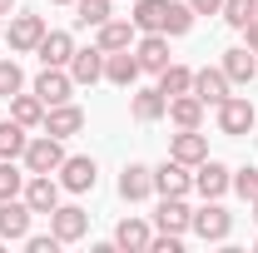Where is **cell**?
I'll use <instances>...</instances> for the list:
<instances>
[{"instance_id": "obj_2", "label": "cell", "mask_w": 258, "mask_h": 253, "mask_svg": "<svg viewBox=\"0 0 258 253\" xmlns=\"http://www.w3.org/2000/svg\"><path fill=\"white\" fill-rule=\"evenodd\" d=\"M20 164H25V174H55V169L64 164V139L35 134L30 144H25V154H20Z\"/></svg>"}, {"instance_id": "obj_3", "label": "cell", "mask_w": 258, "mask_h": 253, "mask_svg": "<svg viewBox=\"0 0 258 253\" xmlns=\"http://www.w3.org/2000/svg\"><path fill=\"white\" fill-rule=\"evenodd\" d=\"M214 114H219V134H228V139H243V134L258 124V109H253L248 95H228Z\"/></svg>"}, {"instance_id": "obj_29", "label": "cell", "mask_w": 258, "mask_h": 253, "mask_svg": "<svg viewBox=\"0 0 258 253\" xmlns=\"http://www.w3.org/2000/svg\"><path fill=\"white\" fill-rule=\"evenodd\" d=\"M30 144V129L20 119H0V159H20Z\"/></svg>"}, {"instance_id": "obj_18", "label": "cell", "mask_w": 258, "mask_h": 253, "mask_svg": "<svg viewBox=\"0 0 258 253\" xmlns=\"http://www.w3.org/2000/svg\"><path fill=\"white\" fill-rule=\"evenodd\" d=\"M154 194V169L149 164H124V174H119V199L124 204H139V199H149Z\"/></svg>"}, {"instance_id": "obj_8", "label": "cell", "mask_w": 258, "mask_h": 253, "mask_svg": "<svg viewBox=\"0 0 258 253\" xmlns=\"http://www.w3.org/2000/svg\"><path fill=\"white\" fill-rule=\"evenodd\" d=\"M154 194H159V199H189V194H194V174H189V164H179V159H164L159 169H154Z\"/></svg>"}, {"instance_id": "obj_19", "label": "cell", "mask_w": 258, "mask_h": 253, "mask_svg": "<svg viewBox=\"0 0 258 253\" xmlns=\"http://www.w3.org/2000/svg\"><path fill=\"white\" fill-rule=\"evenodd\" d=\"M149 238H154V228L134 214L114 223V248H124V253H149Z\"/></svg>"}, {"instance_id": "obj_12", "label": "cell", "mask_w": 258, "mask_h": 253, "mask_svg": "<svg viewBox=\"0 0 258 253\" xmlns=\"http://www.w3.org/2000/svg\"><path fill=\"white\" fill-rule=\"evenodd\" d=\"M139 75H144V70H139V55H134V50H109V55H104V80H109V85L134 90Z\"/></svg>"}, {"instance_id": "obj_14", "label": "cell", "mask_w": 258, "mask_h": 253, "mask_svg": "<svg viewBox=\"0 0 258 253\" xmlns=\"http://www.w3.org/2000/svg\"><path fill=\"white\" fill-rule=\"evenodd\" d=\"M134 55H139V70L144 75H159L164 65H169V35L164 30H149L134 40Z\"/></svg>"}, {"instance_id": "obj_31", "label": "cell", "mask_w": 258, "mask_h": 253, "mask_svg": "<svg viewBox=\"0 0 258 253\" xmlns=\"http://www.w3.org/2000/svg\"><path fill=\"white\" fill-rule=\"evenodd\" d=\"M25 179H30V174H25L15 159H0V199H20Z\"/></svg>"}, {"instance_id": "obj_23", "label": "cell", "mask_w": 258, "mask_h": 253, "mask_svg": "<svg viewBox=\"0 0 258 253\" xmlns=\"http://www.w3.org/2000/svg\"><path fill=\"white\" fill-rule=\"evenodd\" d=\"M228 75V85H248L258 75V55L248 50V45H233V50H224V65H219Z\"/></svg>"}, {"instance_id": "obj_36", "label": "cell", "mask_w": 258, "mask_h": 253, "mask_svg": "<svg viewBox=\"0 0 258 253\" xmlns=\"http://www.w3.org/2000/svg\"><path fill=\"white\" fill-rule=\"evenodd\" d=\"M149 253H184V233H154Z\"/></svg>"}, {"instance_id": "obj_6", "label": "cell", "mask_w": 258, "mask_h": 253, "mask_svg": "<svg viewBox=\"0 0 258 253\" xmlns=\"http://www.w3.org/2000/svg\"><path fill=\"white\" fill-rule=\"evenodd\" d=\"M45 40V20L40 15H10V25H5V45H10V55H35V45Z\"/></svg>"}, {"instance_id": "obj_13", "label": "cell", "mask_w": 258, "mask_h": 253, "mask_svg": "<svg viewBox=\"0 0 258 253\" xmlns=\"http://www.w3.org/2000/svg\"><path fill=\"white\" fill-rule=\"evenodd\" d=\"M40 129H45V134H55V139H70V134H80V129H85V109H80V104H70V99H64V104H50Z\"/></svg>"}, {"instance_id": "obj_28", "label": "cell", "mask_w": 258, "mask_h": 253, "mask_svg": "<svg viewBox=\"0 0 258 253\" xmlns=\"http://www.w3.org/2000/svg\"><path fill=\"white\" fill-rule=\"evenodd\" d=\"M189 90H194V70H189V65H174V60H169V65L159 70V95L174 99V95H189Z\"/></svg>"}, {"instance_id": "obj_35", "label": "cell", "mask_w": 258, "mask_h": 253, "mask_svg": "<svg viewBox=\"0 0 258 253\" xmlns=\"http://www.w3.org/2000/svg\"><path fill=\"white\" fill-rule=\"evenodd\" d=\"M233 194H238V199H248V204L258 199V169H253V164L233 169Z\"/></svg>"}, {"instance_id": "obj_38", "label": "cell", "mask_w": 258, "mask_h": 253, "mask_svg": "<svg viewBox=\"0 0 258 253\" xmlns=\"http://www.w3.org/2000/svg\"><path fill=\"white\" fill-rule=\"evenodd\" d=\"M219 5H224V0H189L194 15H219Z\"/></svg>"}, {"instance_id": "obj_25", "label": "cell", "mask_w": 258, "mask_h": 253, "mask_svg": "<svg viewBox=\"0 0 258 253\" xmlns=\"http://www.w3.org/2000/svg\"><path fill=\"white\" fill-rule=\"evenodd\" d=\"M164 119H169L174 129H199V124H204V99L194 95V90H189V95H174Z\"/></svg>"}, {"instance_id": "obj_39", "label": "cell", "mask_w": 258, "mask_h": 253, "mask_svg": "<svg viewBox=\"0 0 258 253\" xmlns=\"http://www.w3.org/2000/svg\"><path fill=\"white\" fill-rule=\"evenodd\" d=\"M243 45H248V50H253V55H258V15H253V20H248V25H243Z\"/></svg>"}, {"instance_id": "obj_34", "label": "cell", "mask_w": 258, "mask_h": 253, "mask_svg": "<svg viewBox=\"0 0 258 253\" xmlns=\"http://www.w3.org/2000/svg\"><path fill=\"white\" fill-rule=\"evenodd\" d=\"M20 90H25V75H20V65H15V60H0V99L20 95Z\"/></svg>"}, {"instance_id": "obj_27", "label": "cell", "mask_w": 258, "mask_h": 253, "mask_svg": "<svg viewBox=\"0 0 258 253\" xmlns=\"http://www.w3.org/2000/svg\"><path fill=\"white\" fill-rule=\"evenodd\" d=\"M164 10H169V0H134L129 20L139 35H149V30H164Z\"/></svg>"}, {"instance_id": "obj_21", "label": "cell", "mask_w": 258, "mask_h": 253, "mask_svg": "<svg viewBox=\"0 0 258 253\" xmlns=\"http://www.w3.org/2000/svg\"><path fill=\"white\" fill-rule=\"evenodd\" d=\"M228 90H233V85H228L224 70H209V65H204V70H194V95L204 99V104H214V109H219V104L228 99Z\"/></svg>"}, {"instance_id": "obj_26", "label": "cell", "mask_w": 258, "mask_h": 253, "mask_svg": "<svg viewBox=\"0 0 258 253\" xmlns=\"http://www.w3.org/2000/svg\"><path fill=\"white\" fill-rule=\"evenodd\" d=\"M10 119H20L25 129H40V124H45V99L35 95V90H30V95H25V90L10 95Z\"/></svg>"}, {"instance_id": "obj_33", "label": "cell", "mask_w": 258, "mask_h": 253, "mask_svg": "<svg viewBox=\"0 0 258 253\" xmlns=\"http://www.w3.org/2000/svg\"><path fill=\"white\" fill-rule=\"evenodd\" d=\"M219 15H224V25L243 30V25L253 20V0H224V5H219Z\"/></svg>"}, {"instance_id": "obj_30", "label": "cell", "mask_w": 258, "mask_h": 253, "mask_svg": "<svg viewBox=\"0 0 258 253\" xmlns=\"http://www.w3.org/2000/svg\"><path fill=\"white\" fill-rule=\"evenodd\" d=\"M194 20H199V15L189 10V0H169V10H164V35H189Z\"/></svg>"}, {"instance_id": "obj_5", "label": "cell", "mask_w": 258, "mask_h": 253, "mask_svg": "<svg viewBox=\"0 0 258 253\" xmlns=\"http://www.w3.org/2000/svg\"><path fill=\"white\" fill-rule=\"evenodd\" d=\"M228 189H233V169H228L224 159L194 164V194H199V199H224Z\"/></svg>"}, {"instance_id": "obj_16", "label": "cell", "mask_w": 258, "mask_h": 253, "mask_svg": "<svg viewBox=\"0 0 258 253\" xmlns=\"http://www.w3.org/2000/svg\"><path fill=\"white\" fill-rule=\"evenodd\" d=\"M70 80H75V85H99V80H104V50H99V45L75 50V55H70Z\"/></svg>"}, {"instance_id": "obj_24", "label": "cell", "mask_w": 258, "mask_h": 253, "mask_svg": "<svg viewBox=\"0 0 258 253\" xmlns=\"http://www.w3.org/2000/svg\"><path fill=\"white\" fill-rule=\"evenodd\" d=\"M189 219H194V209L184 199H159V209H154V228L159 233H189Z\"/></svg>"}, {"instance_id": "obj_15", "label": "cell", "mask_w": 258, "mask_h": 253, "mask_svg": "<svg viewBox=\"0 0 258 253\" xmlns=\"http://www.w3.org/2000/svg\"><path fill=\"white\" fill-rule=\"evenodd\" d=\"M75 50H80V45H75L70 30H45V40L35 45L40 65H55V70H70V55H75Z\"/></svg>"}, {"instance_id": "obj_37", "label": "cell", "mask_w": 258, "mask_h": 253, "mask_svg": "<svg viewBox=\"0 0 258 253\" xmlns=\"http://www.w3.org/2000/svg\"><path fill=\"white\" fill-rule=\"evenodd\" d=\"M25 248H30V253H55L60 238H55V233H25Z\"/></svg>"}, {"instance_id": "obj_1", "label": "cell", "mask_w": 258, "mask_h": 253, "mask_svg": "<svg viewBox=\"0 0 258 253\" xmlns=\"http://www.w3.org/2000/svg\"><path fill=\"white\" fill-rule=\"evenodd\" d=\"M189 233L204 238V243H224L228 233H233V214H228L219 199H204V209H194V219H189Z\"/></svg>"}, {"instance_id": "obj_11", "label": "cell", "mask_w": 258, "mask_h": 253, "mask_svg": "<svg viewBox=\"0 0 258 253\" xmlns=\"http://www.w3.org/2000/svg\"><path fill=\"white\" fill-rule=\"evenodd\" d=\"M50 233H55L60 243H80V238L90 233V214H85L80 204H60V209L50 214Z\"/></svg>"}, {"instance_id": "obj_10", "label": "cell", "mask_w": 258, "mask_h": 253, "mask_svg": "<svg viewBox=\"0 0 258 253\" xmlns=\"http://www.w3.org/2000/svg\"><path fill=\"white\" fill-rule=\"evenodd\" d=\"M35 95L45 99V109L50 104H64V99L75 95V80H70V70H55V65H40V75H35V85H30Z\"/></svg>"}, {"instance_id": "obj_17", "label": "cell", "mask_w": 258, "mask_h": 253, "mask_svg": "<svg viewBox=\"0 0 258 253\" xmlns=\"http://www.w3.org/2000/svg\"><path fill=\"white\" fill-rule=\"evenodd\" d=\"M169 159H179V164H204L209 159V134H199V129H179L174 139H169Z\"/></svg>"}, {"instance_id": "obj_7", "label": "cell", "mask_w": 258, "mask_h": 253, "mask_svg": "<svg viewBox=\"0 0 258 253\" xmlns=\"http://www.w3.org/2000/svg\"><path fill=\"white\" fill-rule=\"evenodd\" d=\"M60 179H55V174H30V179H25V189H20V199H25V204H30L35 214H45V219H50V214H55V209H60Z\"/></svg>"}, {"instance_id": "obj_32", "label": "cell", "mask_w": 258, "mask_h": 253, "mask_svg": "<svg viewBox=\"0 0 258 253\" xmlns=\"http://www.w3.org/2000/svg\"><path fill=\"white\" fill-rule=\"evenodd\" d=\"M109 15H114V10H109V0H75V20H80V25H90V30H99Z\"/></svg>"}, {"instance_id": "obj_9", "label": "cell", "mask_w": 258, "mask_h": 253, "mask_svg": "<svg viewBox=\"0 0 258 253\" xmlns=\"http://www.w3.org/2000/svg\"><path fill=\"white\" fill-rule=\"evenodd\" d=\"M30 219H35V209L25 199H0V238H5V243H25Z\"/></svg>"}, {"instance_id": "obj_42", "label": "cell", "mask_w": 258, "mask_h": 253, "mask_svg": "<svg viewBox=\"0 0 258 253\" xmlns=\"http://www.w3.org/2000/svg\"><path fill=\"white\" fill-rule=\"evenodd\" d=\"M253 223H258V199H253Z\"/></svg>"}, {"instance_id": "obj_4", "label": "cell", "mask_w": 258, "mask_h": 253, "mask_svg": "<svg viewBox=\"0 0 258 253\" xmlns=\"http://www.w3.org/2000/svg\"><path fill=\"white\" fill-rule=\"evenodd\" d=\"M55 179H60L64 194H90L99 184V164L90 154H64V164L55 169Z\"/></svg>"}, {"instance_id": "obj_41", "label": "cell", "mask_w": 258, "mask_h": 253, "mask_svg": "<svg viewBox=\"0 0 258 253\" xmlns=\"http://www.w3.org/2000/svg\"><path fill=\"white\" fill-rule=\"evenodd\" d=\"M50 5H75V0H50Z\"/></svg>"}, {"instance_id": "obj_40", "label": "cell", "mask_w": 258, "mask_h": 253, "mask_svg": "<svg viewBox=\"0 0 258 253\" xmlns=\"http://www.w3.org/2000/svg\"><path fill=\"white\" fill-rule=\"evenodd\" d=\"M5 15H15V0H0V20H5Z\"/></svg>"}, {"instance_id": "obj_44", "label": "cell", "mask_w": 258, "mask_h": 253, "mask_svg": "<svg viewBox=\"0 0 258 253\" xmlns=\"http://www.w3.org/2000/svg\"><path fill=\"white\" fill-rule=\"evenodd\" d=\"M253 15H258V0H253Z\"/></svg>"}, {"instance_id": "obj_43", "label": "cell", "mask_w": 258, "mask_h": 253, "mask_svg": "<svg viewBox=\"0 0 258 253\" xmlns=\"http://www.w3.org/2000/svg\"><path fill=\"white\" fill-rule=\"evenodd\" d=\"M0 40H5V20H0Z\"/></svg>"}, {"instance_id": "obj_22", "label": "cell", "mask_w": 258, "mask_h": 253, "mask_svg": "<svg viewBox=\"0 0 258 253\" xmlns=\"http://www.w3.org/2000/svg\"><path fill=\"white\" fill-rule=\"evenodd\" d=\"M129 114H134L139 124H159L164 114H169V99L159 95V85H154V90H134V95H129Z\"/></svg>"}, {"instance_id": "obj_20", "label": "cell", "mask_w": 258, "mask_h": 253, "mask_svg": "<svg viewBox=\"0 0 258 253\" xmlns=\"http://www.w3.org/2000/svg\"><path fill=\"white\" fill-rule=\"evenodd\" d=\"M134 40H139L134 20H114V15H109V20L95 30V45L104 50V55H109V50H134Z\"/></svg>"}, {"instance_id": "obj_45", "label": "cell", "mask_w": 258, "mask_h": 253, "mask_svg": "<svg viewBox=\"0 0 258 253\" xmlns=\"http://www.w3.org/2000/svg\"><path fill=\"white\" fill-rule=\"evenodd\" d=\"M253 248H258V238H253Z\"/></svg>"}]
</instances>
